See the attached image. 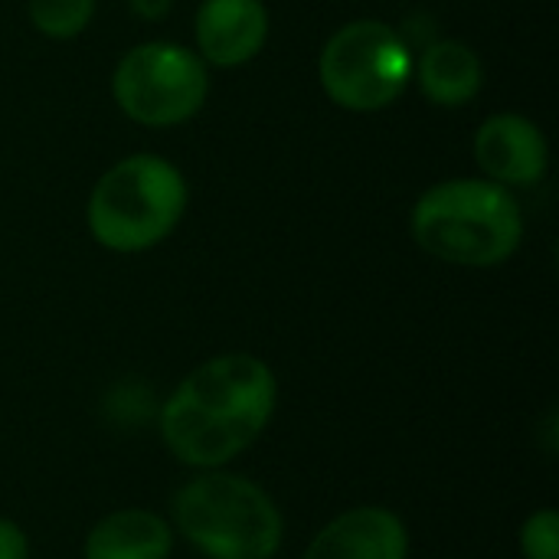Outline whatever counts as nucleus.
<instances>
[{
    "instance_id": "obj_9",
    "label": "nucleus",
    "mask_w": 559,
    "mask_h": 559,
    "mask_svg": "<svg viewBox=\"0 0 559 559\" xmlns=\"http://www.w3.org/2000/svg\"><path fill=\"white\" fill-rule=\"evenodd\" d=\"M409 531L403 518L380 504H360L324 524L301 559H406Z\"/></svg>"
},
{
    "instance_id": "obj_7",
    "label": "nucleus",
    "mask_w": 559,
    "mask_h": 559,
    "mask_svg": "<svg viewBox=\"0 0 559 559\" xmlns=\"http://www.w3.org/2000/svg\"><path fill=\"white\" fill-rule=\"evenodd\" d=\"M475 164L485 180L508 190L537 187L550 170V144L537 121L518 111H498L485 118L472 141Z\"/></svg>"
},
{
    "instance_id": "obj_2",
    "label": "nucleus",
    "mask_w": 559,
    "mask_h": 559,
    "mask_svg": "<svg viewBox=\"0 0 559 559\" xmlns=\"http://www.w3.org/2000/svg\"><path fill=\"white\" fill-rule=\"evenodd\" d=\"M416 246L459 269L504 265L524 242V213L514 190L485 177H452L429 187L409 216Z\"/></svg>"
},
{
    "instance_id": "obj_10",
    "label": "nucleus",
    "mask_w": 559,
    "mask_h": 559,
    "mask_svg": "<svg viewBox=\"0 0 559 559\" xmlns=\"http://www.w3.org/2000/svg\"><path fill=\"white\" fill-rule=\"evenodd\" d=\"M413 82L439 108H465L485 88V62L465 39H432L413 59Z\"/></svg>"
},
{
    "instance_id": "obj_1",
    "label": "nucleus",
    "mask_w": 559,
    "mask_h": 559,
    "mask_svg": "<svg viewBox=\"0 0 559 559\" xmlns=\"http://www.w3.org/2000/svg\"><path fill=\"white\" fill-rule=\"evenodd\" d=\"M278 380L255 354H219L193 367L157 409L167 452L197 472L223 468L265 432Z\"/></svg>"
},
{
    "instance_id": "obj_14",
    "label": "nucleus",
    "mask_w": 559,
    "mask_h": 559,
    "mask_svg": "<svg viewBox=\"0 0 559 559\" xmlns=\"http://www.w3.org/2000/svg\"><path fill=\"white\" fill-rule=\"evenodd\" d=\"M0 559H29V537L7 518H0Z\"/></svg>"
},
{
    "instance_id": "obj_15",
    "label": "nucleus",
    "mask_w": 559,
    "mask_h": 559,
    "mask_svg": "<svg viewBox=\"0 0 559 559\" xmlns=\"http://www.w3.org/2000/svg\"><path fill=\"white\" fill-rule=\"evenodd\" d=\"M174 0H128V10L138 16V20H147V23H157L170 13Z\"/></svg>"
},
{
    "instance_id": "obj_6",
    "label": "nucleus",
    "mask_w": 559,
    "mask_h": 559,
    "mask_svg": "<svg viewBox=\"0 0 559 559\" xmlns=\"http://www.w3.org/2000/svg\"><path fill=\"white\" fill-rule=\"evenodd\" d=\"M111 95L121 115L134 124L177 128L206 105L210 66L180 43L147 39L118 59Z\"/></svg>"
},
{
    "instance_id": "obj_11",
    "label": "nucleus",
    "mask_w": 559,
    "mask_h": 559,
    "mask_svg": "<svg viewBox=\"0 0 559 559\" xmlns=\"http://www.w3.org/2000/svg\"><path fill=\"white\" fill-rule=\"evenodd\" d=\"M174 527L147 508H121L105 514L82 544V559H170Z\"/></svg>"
},
{
    "instance_id": "obj_8",
    "label": "nucleus",
    "mask_w": 559,
    "mask_h": 559,
    "mask_svg": "<svg viewBox=\"0 0 559 559\" xmlns=\"http://www.w3.org/2000/svg\"><path fill=\"white\" fill-rule=\"evenodd\" d=\"M269 29L265 0H203L193 20L197 56L216 69H239L265 49Z\"/></svg>"
},
{
    "instance_id": "obj_12",
    "label": "nucleus",
    "mask_w": 559,
    "mask_h": 559,
    "mask_svg": "<svg viewBox=\"0 0 559 559\" xmlns=\"http://www.w3.org/2000/svg\"><path fill=\"white\" fill-rule=\"evenodd\" d=\"M26 16L46 39H75L95 16V0H26Z\"/></svg>"
},
{
    "instance_id": "obj_4",
    "label": "nucleus",
    "mask_w": 559,
    "mask_h": 559,
    "mask_svg": "<svg viewBox=\"0 0 559 559\" xmlns=\"http://www.w3.org/2000/svg\"><path fill=\"white\" fill-rule=\"evenodd\" d=\"M190 203L187 177L160 154L141 151L115 160L92 187L85 223L92 239L118 255L160 246L183 219Z\"/></svg>"
},
{
    "instance_id": "obj_5",
    "label": "nucleus",
    "mask_w": 559,
    "mask_h": 559,
    "mask_svg": "<svg viewBox=\"0 0 559 559\" xmlns=\"http://www.w3.org/2000/svg\"><path fill=\"white\" fill-rule=\"evenodd\" d=\"M413 49L406 36L373 16L337 26L318 56L324 95L357 115L383 111L403 98L413 82Z\"/></svg>"
},
{
    "instance_id": "obj_13",
    "label": "nucleus",
    "mask_w": 559,
    "mask_h": 559,
    "mask_svg": "<svg viewBox=\"0 0 559 559\" xmlns=\"http://www.w3.org/2000/svg\"><path fill=\"white\" fill-rule=\"evenodd\" d=\"M524 559H559V514L554 508L534 511L521 527Z\"/></svg>"
},
{
    "instance_id": "obj_3",
    "label": "nucleus",
    "mask_w": 559,
    "mask_h": 559,
    "mask_svg": "<svg viewBox=\"0 0 559 559\" xmlns=\"http://www.w3.org/2000/svg\"><path fill=\"white\" fill-rule=\"evenodd\" d=\"M170 527L206 559H275L285 540V521L272 495L223 468H206L177 488Z\"/></svg>"
}]
</instances>
